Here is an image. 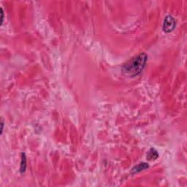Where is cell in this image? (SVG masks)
<instances>
[{
  "label": "cell",
  "instance_id": "1",
  "mask_svg": "<svg viewBox=\"0 0 187 187\" xmlns=\"http://www.w3.org/2000/svg\"><path fill=\"white\" fill-rule=\"evenodd\" d=\"M148 61V56L145 53H141L131 59L122 67V72L129 78H135L138 76L144 68Z\"/></svg>",
  "mask_w": 187,
  "mask_h": 187
},
{
  "label": "cell",
  "instance_id": "2",
  "mask_svg": "<svg viewBox=\"0 0 187 187\" xmlns=\"http://www.w3.org/2000/svg\"><path fill=\"white\" fill-rule=\"evenodd\" d=\"M176 26V20L171 15H168L164 18L162 29L166 33H170L175 29Z\"/></svg>",
  "mask_w": 187,
  "mask_h": 187
},
{
  "label": "cell",
  "instance_id": "3",
  "mask_svg": "<svg viewBox=\"0 0 187 187\" xmlns=\"http://www.w3.org/2000/svg\"><path fill=\"white\" fill-rule=\"evenodd\" d=\"M149 167V165L148 163L146 162H141L140 164H137V165L134 167L132 169V171H131V173L132 174H136L137 173H140L141 171H143L145 170L148 169Z\"/></svg>",
  "mask_w": 187,
  "mask_h": 187
},
{
  "label": "cell",
  "instance_id": "4",
  "mask_svg": "<svg viewBox=\"0 0 187 187\" xmlns=\"http://www.w3.org/2000/svg\"><path fill=\"white\" fill-rule=\"evenodd\" d=\"M159 157V154H158V151L156 150L155 149L152 148L150 150L148 151L147 153V159L149 160H156L157 158Z\"/></svg>",
  "mask_w": 187,
  "mask_h": 187
},
{
  "label": "cell",
  "instance_id": "5",
  "mask_svg": "<svg viewBox=\"0 0 187 187\" xmlns=\"http://www.w3.org/2000/svg\"><path fill=\"white\" fill-rule=\"evenodd\" d=\"M26 154L24 153L21 154V167H20V171L21 173H24L26 171Z\"/></svg>",
  "mask_w": 187,
  "mask_h": 187
},
{
  "label": "cell",
  "instance_id": "6",
  "mask_svg": "<svg viewBox=\"0 0 187 187\" xmlns=\"http://www.w3.org/2000/svg\"><path fill=\"white\" fill-rule=\"evenodd\" d=\"M1 14H2V16H1V25H2V23L3 21H4V11H3V9L2 8H1Z\"/></svg>",
  "mask_w": 187,
  "mask_h": 187
},
{
  "label": "cell",
  "instance_id": "7",
  "mask_svg": "<svg viewBox=\"0 0 187 187\" xmlns=\"http://www.w3.org/2000/svg\"><path fill=\"white\" fill-rule=\"evenodd\" d=\"M1 125H2L1 133L2 134L3 133V130H4V121H3L2 118V121H1Z\"/></svg>",
  "mask_w": 187,
  "mask_h": 187
}]
</instances>
